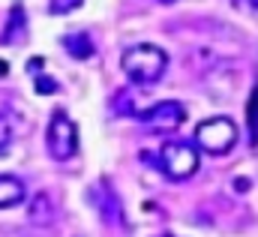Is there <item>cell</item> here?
Listing matches in <instances>:
<instances>
[{"label":"cell","mask_w":258,"mask_h":237,"mask_svg":"<svg viewBox=\"0 0 258 237\" xmlns=\"http://www.w3.org/2000/svg\"><path fill=\"white\" fill-rule=\"evenodd\" d=\"M120 66L132 84H156L168 69V54L153 42H135L123 51Z\"/></svg>","instance_id":"1"},{"label":"cell","mask_w":258,"mask_h":237,"mask_svg":"<svg viewBox=\"0 0 258 237\" xmlns=\"http://www.w3.org/2000/svg\"><path fill=\"white\" fill-rule=\"evenodd\" d=\"M201 165V156H198V144L186 141V138H171L162 144L159 150V171L168 180H186L192 177Z\"/></svg>","instance_id":"2"},{"label":"cell","mask_w":258,"mask_h":237,"mask_svg":"<svg viewBox=\"0 0 258 237\" xmlns=\"http://www.w3.org/2000/svg\"><path fill=\"white\" fill-rule=\"evenodd\" d=\"M195 144L198 150L210 156H225L237 144V123L231 117H210L195 126Z\"/></svg>","instance_id":"3"},{"label":"cell","mask_w":258,"mask_h":237,"mask_svg":"<svg viewBox=\"0 0 258 237\" xmlns=\"http://www.w3.org/2000/svg\"><path fill=\"white\" fill-rule=\"evenodd\" d=\"M45 147L51 153V159L69 162L78 153V126L69 120L66 111H54L45 129Z\"/></svg>","instance_id":"4"},{"label":"cell","mask_w":258,"mask_h":237,"mask_svg":"<svg viewBox=\"0 0 258 237\" xmlns=\"http://www.w3.org/2000/svg\"><path fill=\"white\" fill-rule=\"evenodd\" d=\"M135 120H138L144 129L156 132V135H171V132H177V129L186 123V105L177 102V99H162V102H156V105L138 111Z\"/></svg>","instance_id":"5"},{"label":"cell","mask_w":258,"mask_h":237,"mask_svg":"<svg viewBox=\"0 0 258 237\" xmlns=\"http://www.w3.org/2000/svg\"><path fill=\"white\" fill-rule=\"evenodd\" d=\"M27 219H30L33 225H51V222L57 219V204H54V198H51L48 192H36L33 201H30V207H27Z\"/></svg>","instance_id":"6"},{"label":"cell","mask_w":258,"mask_h":237,"mask_svg":"<svg viewBox=\"0 0 258 237\" xmlns=\"http://www.w3.org/2000/svg\"><path fill=\"white\" fill-rule=\"evenodd\" d=\"M24 195H27L24 180L15 177V174H0V210L21 204V201H24Z\"/></svg>","instance_id":"7"},{"label":"cell","mask_w":258,"mask_h":237,"mask_svg":"<svg viewBox=\"0 0 258 237\" xmlns=\"http://www.w3.org/2000/svg\"><path fill=\"white\" fill-rule=\"evenodd\" d=\"M63 51L69 54V57H75V60L93 57V39H90V33H84V30L66 33L63 36Z\"/></svg>","instance_id":"8"},{"label":"cell","mask_w":258,"mask_h":237,"mask_svg":"<svg viewBox=\"0 0 258 237\" xmlns=\"http://www.w3.org/2000/svg\"><path fill=\"white\" fill-rule=\"evenodd\" d=\"M246 132H249V147H258V81L252 84L246 99Z\"/></svg>","instance_id":"9"},{"label":"cell","mask_w":258,"mask_h":237,"mask_svg":"<svg viewBox=\"0 0 258 237\" xmlns=\"http://www.w3.org/2000/svg\"><path fill=\"white\" fill-rule=\"evenodd\" d=\"M24 27H27V21H24V9H21V3H15V6H12V24H6L3 36H0V42H3V45L15 42V39H18V33H24Z\"/></svg>","instance_id":"10"},{"label":"cell","mask_w":258,"mask_h":237,"mask_svg":"<svg viewBox=\"0 0 258 237\" xmlns=\"http://www.w3.org/2000/svg\"><path fill=\"white\" fill-rule=\"evenodd\" d=\"M84 0H51L48 3V12L51 15H66V12H72V9H78Z\"/></svg>","instance_id":"11"},{"label":"cell","mask_w":258,"mask_h":237,"mask_svg":"<svg viewBox=\"0 0 258 237\" xmlns=\"http://www.w3.org/2000/svg\"><path fill=\"white\" fill-rule=\"evenodd\" d=\"M9 144H12V123H9V117L0 111V153L9 150Z\"/></svg>","instance_id":"12"},{"label":"cell","mask_w":258,"mask_h":237,"mask_svg":"<svg viewBox=\"0 0 258 237\" xmlns=\"http://www.w3.org/2000/svg\"><path fill=\"white\" fill-rule=\"evenodd\" d=\"M36 90H39L42 96H51V93L57 90V81H54L51 75H36Z\"/></svg>","instance_id":"13"},{"label":"cell","mask_w":258,"mask_h":237,"mask_svg":"<svg viewBox=\"0 0 258 237\" xmlns=\"http://www.w3.org/2000/svg\"><path fill=\"white\" fill-rule=\"evenodd\" d=\"M42 63H45L42 57H30V60H27V72H30V78H36V75H45V72H42Z\"/></svg>","instance_id":"14"},{"label":"cell","mask_w":258,"mask_h":237,"mask_svg":"<svg viewBox=\"0 0 258 237\" xmlns=\"http://www.w3.org/2000/svg\"><path fill=\"white\" fill-rule=\"evenodd\" d=\"M249 186H252V183H249L246 177H237V180H234V189H237V192H246Z\"/></svg>","instance_id":"15"},{"label":"cell","mask_w":258,"mask_h":237,"mask_svg":"<svg viewBox=\"0 0 258 237\" xmlns=\"http://www.w3.org/2000/svg\"><path fill=\"white\" fill-rule=\"evenodd\" d=\"M9 75V63L6 60H0V78H6Z\"/></svg>","instance_id":"16"},{"label":"cell","mask_w":258,"mask_h":237,"mask_svg":"<svg viewBox=\"0 0 258 237\" xmlns=\"http://www.w3.org/2000/svg\"><path fill=\"white\" fill-rule=\"evenodd\" d=\"M156 3H162V6H171V3H174V0H156Z\"/></svg>","instance_id":"17"},{"label":"cell","mask_w":258,"mask_h":237,"mask_svg":"<svg viewBox=\"0 0 258 237\" xmlns=\"http://www.w3.org/2000/svg\"><path fill=\"white\" fill-rule=\"evenodd\" d=\"M249 3H252V6H258V0H249Z\"/></svg>","instance_id":"18"}]
</instances>
